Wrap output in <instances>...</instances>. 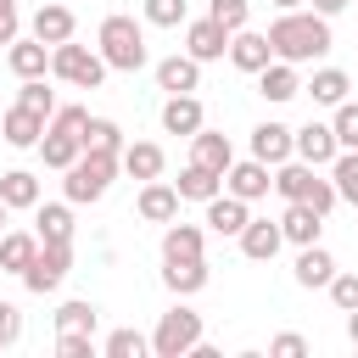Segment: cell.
<instances>
[{
    "instance_id": "20",
    "label": "cell",
    "mask_w": 358,
    "mask_h": 358,
    "mask_svg": "<svg viewBox=\"0 0 358 358\" xmlns=\"http://www.w3.org/2000/svg\"><path fill=\"white\" fill-rule=\"evenodd\" d=\"M140 218H145V224H168V218H179V190L162 185V179H145V190H140Z\"/></svg>"
},
{
    "instance_id": "41",
    "label": "cell",
    "mask_w": 358,
    "mask_h": 358,
    "mask_svg": "<svg viewBox=\"0 0 358 358\" xmlns=\"http://www.w3.org/2000/svg\"><path fill=\"white\" fill-rule=\"evenodd\" d=\"M145 22H157V28H179V22H185V0H145Z\"/></svg>"
},
{
    "instance_id": "2",
    "label": "cell",
    "mask_w": 358,
    "mask_h": 358,
    "mask_svg": "<svg viewBox=\"0 0 358 358\" xmlns=\"http://www.w3.org/2000/svg\"><path fill=\"white\" fill-rule=\"evenodd\" d=\"M95 45H101V62H106V67H117V73H140V67H145V56H151V50H145L140 22H134V17H123V11L101 22Z\"/></svg>"
},
{
    "instance_id": "17",
    "label": "cell",
    "mask_w": 358,
    "mask_h": 358,
    "mask_svg": "<svg viewBox=\"0 0 358 358\" xmlns=\"http://www.w3.org/2000/svg\"><path fill=\"white\" fill-rule=\"evenodd\" d=\"M0 134H6V145L28 151V145H39V134H45V117H39V112H28V106H11V112L0 117Z\"/></svg>"
},
{
    "instance_id": "23",
    "label": "cell",
    "mask_w": 358,
    "mask_h": 358,
    "mask_svg": "<svg viewBox=\"0 0 358 358\" xmlns=\"http://www.w3.org/2000/svg\"><path fill=\"white\" fill-rule=\"evenodd\" d=\"M173 190H179V201H213V196L224 190V173H213V168L190 162V168L173 179Z\"/></svg>"
},
{
    "instance_id": "12",
    "label": "cell",
    "mask_w": 358,
    "mask_h": 358,
    "mask_svg": "<svg viewBox=\"0 0 358 358\" xmlns=\"http://www.w3.org/2000/svg\"><path fill=\"white\" fill-rule=\"evenodd\" d=\"M319 229H324V213H313L308 201H285L280 235H285L291 246H313V241H319Z\"/></svg>"
},
{
    "instance_id": "31",
    "label": "cell",
    "mask_w": 358,
    "mask_h": 358,
    "mask_svg": "<svg viewBox=\"0 0 358 358\" xmlns=\"http://www.w3.org/2000/svg\"><path fill=\"white\" fill-rule=\"evenodd\" d=\"M34 252H39V235H22V229H11V235H0V268H11V274H22V268L34 263Z\"/></svg>"
},
{
    "instance_id": "44",
    "label": "cell",
    "mask_w": 358,
    "mask_h": 358,
    "mask_svg": "<svg viewBox=\"0 0 358 358\" xmlns=\"http://www.w3.org/2000/svg\"><path fill=\"white\" fill-rule=\"evenodd\" d=\"M84 123H90L84 106H56L50 112V129H62V134H84Z\"/></svg>"
},
{
    "instance_id": "15",
    "label": "cell",
    "mask_w": 358,
    "mask_h": 358,
    "mask_svg": "<svg viewBox=\"0 0 358 358\" xmlns=\"http://www.w3.org/2000/svg\"><path fill=\"white\" fill-rule=\"evenodd\" d=\"M157 84L168 95H190L201 84V62L196 56H168V62H157Z\"/></svg>"
},
{
    "instance_id": "26",
    "label": "cell",
    "mask_w": 358,
    "mask_h": 358,
    "mask_svg": "<svg viewBox=\"0 0 358 358\" xmlns=\"http://www.w3.org/2000/svg\"><path fill=\"white\" fill-rule=\"evenodd\" d=\"M330 274H336V257L313 241V246H302V257H296V285H330Z\"/></svg>"
},
{
    "instance_id": "47",
    "label": "cell",
    "mask_w": 358,
    "mask_h": 358,
    "mask_svg": "<svg viewBox=\"0 0 358 358\" xmlns=\"http://www.w3.org/2000/svg\"><path fill=\"white\" fill-rule=\"evenodd\" d=\"M268 352H274V358H302V352H308V341L285 330V336H274V341H268Z\"/></svg>"
},
{
    "instance_id": "4",
    "label": "cell",
    "mask_w": 358,
    "mask_h": 358,
    "mask_svg": "<svg viewBox=\"0 0 358 358\" xmlns=\"http://www.w3.org/2000/svg\"><path fill=\"white\" fill-rule=\"evenodd\" d=\"M196 341H201V313L185 308V302L168 308V313L157 319V330H151V352H157V358H185Z\"/></svg>"
},
{
    "instance_id": "6",
    "label": "cell",
    "mask_w": 358,
    "mask_h": 358,
    "mask_svg": "<svg viewBox=\"0 0 358 358\" xmlns=\"http://www.w3.org/2000/svg\"><path fill=\"white\" fill-rule=\"evenodd\" d=\"M67 268H73V241H39L34 263L22 268V285H28L34 296H45V291H56V285L67 280Z\"/></svg>"
},
{
    "instance_id": "24",
    "label": "cell",
    "mask_w": 358,
    "mask_h": 358,
    "mask_svg": "<svg viewBox=\"0 0 358 358\" xmlns=\"http://www.w3.org/2000/svg\"><path fill=\"white\" fill-rule=\"evenodd\" d=\"M34 39H45V45L73 39V11H67V6H56V0H45V6L34 11Z\"/></svg>"
},
{
    "instance_id": "35",
    "label": "cell",
    "mask_w": 358,
    "mask_h": 358,
    "mask_svg": "<svg viewBox=\"0 0 358 358\" xmlns=\"http://www.w3.org/2000/svg\"><path fill=\"white\" fill-rule=\"evenodd\" d=\"M78 145H84V151H123V129H117L112 117H90L84 134H78Z\"/></svg>"
},
{
    "instance_id": "1",
    "label": "cell",
    "mask_w": 358,
    "mask_h": 358,
    "mask_svg": "<svg viewBox=\"0 0 358 358\" xmlns=\"http://www.w3.org/2000/svg\"><path fill=\"white\" fill-rule=\"evenodd\" d=\"M268 50H274V62H291V67L313 62L330 50V22L319 11H280L268 28Z\"/></svg>"
},
{
    "instance_id": "21",
    "label": "cell",
    "mask_w": 358,
    "mask_h": 358,
    "mask_svg": "<svg viewBox=\"0 0 358 358\" xmlns=\"http://www.w3.org/2000/svg\"><path fill=\"white\" fill-rule=\"evenodd\" d=\"M168 268H162V285L173 291V296H190V291H201L207 285V263L201 257H162Z\"/></svg>"
},
{
    "instance_id": "27",
    "label": "cell",
    "mask_w": 358,
    "mask_h": 358,
    "mask_svg": "<svg viewBox=\"0 0 358 358\" xmlns=\"http://www.w3.org/2000/svg\"><path fill=\"white\" fill-rule=\"evenodd\" d=\"M78 134H62V129H45L39 134V157H45V168H73L78 162Z\"/></svg>"
},
{
    "instance_id": "38",
    "label": "cell",
    "mask_w": 358,
    "mask_h": 358,
    "mask_svg": "<svg viewBox=\"0 0 358 358\" xmlns=\"http://www.w3.org/2000/svg\"><path fill=\"white\" fill-rule=\"evenodd\" d=\"M145 347H151V341H145L140 330H112L101 352H106V358H145Z\"/></svg>"
},
{
    "instance_id": "8",
    "label": "cell",
    "mask_w": 358,
    "mask_h": 358,
    "mask_svg": "<svg viewBox=\"0 0 358 358\" xmlns=\"http://www.w3.org/2000/svg\"><path fill=\"white\" fill-rule=\"evenodd\" d=\"M268 185H274V179H268V162H257V157H252V162H229V168H224V190H229V196H241V201L268 196Z\"/></svg>"
},
{
    "instance_id": "45",
    "label": "cell",
    "mask_w": 358,
    "mask_h": 358,
    "mask_svg": "<svg viewBox=\"0 0 358 358\" xmlns=\"http://www.w3.org/2000/svg\"><path fill=\"white\" fill-rule=\"evenodd\" d=\"M17 341H22V313H17L11 302H0V352L17 347Z\"/></svg>"
},
{
    "instance_id": "52",
    "label": "cell",
    "mask_w": 358,
    "mask_h": 358,
    "mask_svg": "<svg viewBox=\"0 0 358 358\" xmlns=\"http://www.w3.org/2000/svg\"><path fill=\"white\" fill-rule=\"evenodd\" d=\"M6 213H11V207H6V201H0V229H6Z\"/></svg>"
},
{
    "instance_id": "48",
    "label": "cell",
    "mask_w": 358,
    "mask_h": 358,
    "mask_svg": "<svg viewBox=\"0 0 358 358\" xmlns=\"http://www.w3.org/2000/svg\"><path fill=\"white\" fill-rule=\"evenodd\" d=\"M17 39V0H0V45Z\"/></svg>"
},
{
    "instance_id": "14",
    "label": "cell",
    "mask_w": 358,
    "mask_h": 358,
    "mask_svg": "<svg viewBox=\"0 0 358 358\" xmlns=\"http://www.w3.org/2000/svg\"><path fill=\"white\" fill-rule=\"evenodd\" d=\"M246 218H252V213H246V201H241V196H229V190H218V196L207 201V229H213V235H241V229H246Z\"/></svg>"
},
{
    "instance_id": "10",
    "label": "cell",
    "mask_w": 358,
    "mask_h": 358,
    "mask_svg": "<svg viewBox=\"0 0 358 358\" xmlns=\"http://www.w3.org/2000/svg\"><path fill=\"white\" fill-rule=\"evenodd\" d=\"M6 67L17 78H45L50 73V45L45 39H11L6 45Z\"/></svg>"
},
{
    "instance_id": "11",
    "label": "cell",
    "mask_w": 358,
    "mask_h": 358,
    "mask_svg": "<svg viewBox=\"0 0 358 358\" xmlns=\"http://www.w3.org/2000/svg\"><path fill=\"white\" fill-rule=\"evenodd\" d=\"M229 62H235L241 73H257V67H268V62H274V50H268V34L235 28V34H229Z\"/></svg>"
},
{
    "instance_id": "37",
    "label": "cell",
    "mask_w": 358,
    "mask_h": 358,
    "mask_svg": "<svg viewBox=\"0 0 358 358\" xmlns=\"http://www.w3.org/2000/svg\"><path fill=\"white\" fill-rule=\"evenodd\" d=\"M17 106H28V112L50 117V112H56V95L45 90V78H22V90H17Z\"/></svg>"
},
{
    "instance_id": "13",
    "label": "cell",
    "mask_w": 358,
    "mask_h": 358,
    "mask_svg": "<svg viewBox=\"0 0 358 358\" xmlns=\"http://www.w3.org/2000/svg\"><path fill=\"white\" fill-rule=\"evenodd\" d=\"M241 241V252L252 257V263H268L280 246H285V235H280V224H268V218H246V229L235 235Z\"/></svg>"
},
{
    "instance_id": "49",
    "label": "cell",
    "mask_w": 358,
    "mask_h": 358,
    "mask_svg": "<svg viewBox=\"0 0 358 358\" xmlns=\"http://www.w3.org/2000/svg\"><path fill=\"white\" fill-rule=\"evenodd\" d=\"M313 11L319 17H336V11H347V0H313Z\"/></svg>"
},
{
    "instance_id": "16",
    "label": "cell",
    "mask_w": 358,
    "mask_h": 358,
    "mask_svg": "<svg viewBox=\"0 0 358 358\" xmlns=\"http://www.w3.org/2000/svg\"><path fill=\"white\" fill-rule=\"evenodd\" d=\"M257 95H263V101H291V95H302L296 67H291V62H268V67H257Z\"/></svg>"
},
{
    "instance_id": "34",
    "label": "cell",
    "mask_w": 358,
    "mask_h": 358,
    "mask_svg": "<svg viewBox=\"0 0 358 358\" xmlns=\"http://www.w3.org/2000/svg\"><path fill=\"white\" fill-rule=\"evenodd\" d=\"M330 185H336V201H352V207H358V151H336Z\"/></svg>"
},
{
    "instance_id": "39",
    "label": "cell",
    "mask_w": 358,
    "mask_h": 358,
    "mask_svg": "<svg viewBox=\"0 0 358 358\" xmlns=\"http://www.w3.org/2000/svg\"><path fill=\"white\" fill-rule=\"evenodd\" d=\"M330 129H336V145H341V151H358V101H341Z\"/></svg>"
},
{
    "instance_id": "51",
    "label": "cell",
    "mask_w": 358,
    "mask_h": 358,
    "mask_svg": "<svg viewBox=\"0 0 358 358\" xmlns=\"http://www.w3.org/2000/svg\"><path fill=\"white\" fill-rule=\"evenodd\" d=\"M274 6H280V11H296V6H302V0H274Z\"/></svg>"
},
{
    "instance_id": "19",
    "label": "cell",
    "mask_w": 358,
    "mask_h": 358,
    "mask_svg": "<svg viewBox=\"0 0 358 358\" xmlns=\"http://www.w3.org/2000/svg\"><path fill=\"white\" fill-rule=\"evenodd\" d=\"M190 162H201V168L224 173V168L235 162V145H229V134H207V129H196V134H190Z\"/></svg>"
},
{
    "instance_id": "9",
    "label": "cell",
    "mask_w": 358,
    "mask_h": 358,
    "mask_svg": "<svg viewBox=\"0 0 358 358\" xmlns=\"http://www.w3.org/2000/svg\"><path fill=\"white\" fill-rule=\"evenodd\" d=\"M224 50H229V28H218L213 17H201V22L185 28V56H196V62H218Z\"/></svg>"
},
{
    "instance_id": "5",
    "label": "cell",
    "mask_w": 358,
    "mask_h": 358,
    "mask_svg": "<svg viewBox=\"0 0 358 358\" xmlns=\"http://www.w3.org/2000/svg\"><path fill=\"white\" fill-rule=\"evenodd\" d=\"M50 73L67 78V84H78V90H95V84L106 78V62H101V50L62 39V45H50Z\"/></svg>"
},
{
    "instance_id": "18",
    "label": "cell",
    "mask_w": 358,
    "mask_h": 358,
    "mask_svg": "<svg viewBox=\"0 0 358 358\" xmlns=\"http://www.w3.org/2000/svg\"><path fill=\"white\" fill-rule=\"evenodd\" d=\"M252 157L268 162V168H280V162L291 157V129H285V123H257V129H252Z\"/></svg>"
},
{
    "instance_id": "32",
    "label": "cell",
    "mask_w": 358,
    "mask_h": 358,
    "mask_svg": "<svg viewBox=\"0 0 358 358\" xmlns=\"http://www.w3.org/2000/svg\"><path fill=\"white\" fill-rule=\"evenodd\" d=\"M302 90H308L319 106H341V101H347V73H341V67H319L313 84H302Z\"/></svg>"
},
{
    "instance_id": "36",
    "label": "cell",
    "mask_w": 358,
    "mask_h": 358,
    "mask_svg": "<svg viewBox=\"0 0 358 358\" xmlns=\"http://www.w3.org/2000/svg\"><path fill=\"white\" fill-rule=\"evenodd\" d=\"M308 179H313V162H302V157L291 162V157H285V162H280V173H274V190H280L285 201H302Z\"/></svg>"
},
{
    "instance_id": "29",
    "label": "cell",
    "mask_w": 358,
    "mask_h": 358,
    "mask_svg": "<svg viewBox=\"0 0 358 358\" xmlns=\"http://www.w3.org/2000/svg\"><path fill=\"white\" fill-rule=\"evenodd\" d=\"M34 235L39 241H73V213H67V201H45V207H34Z\"/></svg>"
},
{
    "instance_id": "28",
    "label": "cell",
    "mask_w": 358,
    "mask_h": 358,
    "mask_svg": "<svg viewBox=\"0 0 358 358\" xmlns=\"http://www.w3.org/2000/svg\"><path fill=\"white\" fill-rule=\"evenodd\" d=\"M0 201H6V207H39V179H34L28 168L0 173Z\"/></svg>"
},
{
    "instance_id": "40",
    "label": "cell",
    "mask_w": 358,
    "mask_h": 358,
    "mask_svg": "<svg viewBox=\"0 0 358 358\" xmlns=\"http://www.w3.org/2000/svg\"><path fill=\"white\" fill-rule=\"evenodd\" d=\"M207 17H213L218 28H229V34H235V28H246L252 6H246V0H213V6H207Z\"/></svg>"
},
{
    "instance_id": "33",
    "label": "cell",
    "mask_w": 358,
    "mask_h": 358,
    "mask_svg": "<svg viewBox=\"0 0 358 358\" xmlns=\"http://www.w3.org/2000/svg\"><path fill=\"white\" fill-rule=\"evenodd\" d=\"M162 257H201V229L168 218V229H162Z\"/></svg>"
},
{
    "instance_id": "50",
    "label": "cell",
    "mask_w": 358,
    "mask_h": 358,
    "mask_svg": "<svg viewBox=\"0 0 358 358\" xmlns=\"http://www.w3.org/2000/svg\"><path fill=\"white\" fill-rule=\"evenodd\" d=\"M347 341L358 347V308H347Z\"/></svg>"
},
{
    "instance_id": "42",
    "label": "cell",
    "mask_w": 358,
    "mask_h": 358,
    "mask_svg": "<svg viewBox=\"0 0 358 358\" xmlns=\"http://www.w3.org/2000/svg\"><path fill=\"white\" fill-rule=\"evenodd\" d=\"M324 291H330V302H336L341 313H347V308H358V274H330V285H324Z\"/></svg>"
},
{
    "instance_id": "46",
    "label": "cell",
    "mask_w": 358,
    "mask_h": 358,
    "mask_svg": "<svg viewBox=\"0 0 358 358\" xmlns=\"http://www.w3.org/2000/svg\"><path fill=\"white\" fill-rule=\"evenodd\" d=\"M62 358H95V336H56Z\"/></svg>"
},
{
    "instance_id": "22",
    "label": "cell",
    "mask_w": 358,
    "mask_h": 358,
    "mask_svg": "<svg viewBox=\"0 0 358 358\" xmlns=\"http://www.w3.org/2000/svg\"><path fill=\"white\" fill-rule=\"evenodd\" d=\"M117 168H123L129 179H157V173H162V145L134 140V145H123V151H117Z\"/></svg>"
},
{
    "instance_id": "43",
    "label": "cell",
    "mask_w": 358,
    "mask_h": 358,
    "mask_svg": "<svg viewBox=\"0 0 358 358\" xmlns=\"http://www.w3.org/2000/svg\"><path fill=\"white\" fill-rule=\"evenodd\" d=\"M302 201H308L313 213H330V207H336V185L313 173V179H308V190H302Z\"/></svg>"
},
{
    "instance_id": "25",
    "label": "cell",
    "mask_w": 358,
    "mask_h": 358,
    "mask_svg": "<svg viewBox=\"0 0 358 358\" xmlns=\"http://www.w3.org/2000/svg\"><path fill=\"white\" fill-rule=\"evenodd\" d=\"M162 129L168 134H196L201 129V101L196 95H168L162 101Z\"/></svg>"
},
{
    "instance_id": "3",
    "label": "cell",
    "mask_w": 358,
    "mask_h": 358,
    "mask_svg": "<svg viewBox=\"0 0 358 358\" xmlns=\"http://www.w3.org/2000/svg\"><path fill=\"white\" fill-rule=\"evenodd\" d=\"M112 173H117V151H78V162L62 179V190H67V201H101Z\"/></svg>"
},
{
    "instance_id": "7",
    "label": "cell",
    "mask_w": 358,
    "mask_h": 358,
    "mask_svg": "<svg viewBox=\"0 0 358 358\" xmlns=\"http://www.w3.org/2000/svg\"><path fill=\"white\" fill-rule=\"evenodd\" d=\"M336 129L330 123H302V129H291V157H302V162H313V168H330L336 162Z\"/></svg>"
},
{
    "instance_id": "30",
    "label": "cell",
    "mask_w": 358,
    "mask_h": 358,
    "mask_svg": "<svg viewBox=\"0 0 358 358\" xmlns=\"http://www.w3.org/2000/svg\"><path fill=\"white\" fill-rule=\"evenodd\" d=\"M95 319H101L95 302H62L56 308V336H95Z\"/></svg>"
}]
</instances>
